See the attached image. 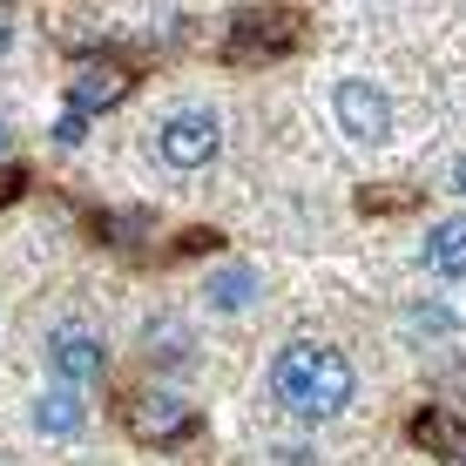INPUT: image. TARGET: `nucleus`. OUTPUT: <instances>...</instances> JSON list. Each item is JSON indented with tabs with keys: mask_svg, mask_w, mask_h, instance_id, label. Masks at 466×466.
<instances>
[{
	"mask_svg": "<svg viewBox=\"0 0 466 466\" xmlns=\"http://www.w3.org/2000/svg\"><path fill=\"white\" fill-rule=\"evenodd\" d=\"M270 399L304 426L339 420V412L359 406V365H351L331 339H291L278 359H270Z\"/></svg>",
	"mask_w": 466,
	"mask_h": 466,
	"instance_id": "obj_1",
	"label": "nucleus"
},
{
	"mask_svg": "<svg viewBox=\"0 0 466 466\" xmlns=\"http://www.w3.org/2000/svg\"><path fill=\"white\" fill-rule=\"evenodd\" d=\"M149 149H156V163L176 169V176L210 169V163H217V149H223V122H217V108H197V102L169 108V116L156 122Z\"/></svg>",
	"mask_w": 466,
	"mask_h": 466,
	"instance_id": "obj_2",
	"label": "nucleus"
},
{
	"mask_svg": "<svg viewBox=\"0 0 466 466\" xmlns=\"http://www.w3.org/2000/svg\"><path fill=\"white\" fill-rule=\"evenodd\" d=\"M41 359H47V379L68 385V392H95L108 379V339L95 325H82V318H61L41 339Z\"/></svg>",
	"mask_w": 466,
	"mask_h": 466,
	"instance_id": "obj_3",
	"label": "nucleus"
},
{
	"mask_svg": "<svg viewBox=\"0 0 466 466\" xmlns=\"http://www.w3.org/2000/svg\"><path fill=\"white\" fill-rule=\"evenodd\" d=\"M331 116H339V136L359 142V149H379L385 136H392V95H385L372 75H345L339 88H331Z\"/></svg>",
	"mask_w": 466,
	"mask_h": 466,
	"instance_id": "obj_4",
	"label": "nucleus"
},
{
	"mask_svg": "<svg viewBox=\"0 0 466 466\" xmlns=\"http://www.w3.org/2000/svg\"><path fill=\"white\" fill-rule=\"evenodd\" d=\"M27 426H35V440H55V446L82 440L88 432V392H68V385L47 379L41 392L27 399Z\"/></svg>",
	"mask_w": 466,
	"mask_h": 466,
	"instance_id": "obj_5",
	"label": "nucleus"
},
{
	"mask_svg": "<svg viewBox=\"0 0 466 466\" xmlns=\"http://www.w3.org/2000/svg\"><path fill=\"white\" fill-rule=\"evenodd\" d=\"M420 270H426V278H446V284L466 278V210L426 223V237H420Z\"/></svg>",
	"mask_w": 466,
	"mask_h": 466,
	"instance_id": "obj_6",
	"label": "nucleus"
},
{
	"mask_svg": "<svg viewBox=\"0 0 466 466\" xmlns=\"http://www.w3.org/2000/svg\"><path fill=\"white\" fill-rule=\"evenodd\" d=\"M399 325H406V339L426 345V351H453L466 339L460 311H453V304H440V298H412L406 311H399Z\"/></svg>",
	"mask_w": 466,
	"mask_h": 466,
	"instance_id": "obj_7",
	"label": "nucleus"
},
{
	"mask_svg": "<svg viewBox=\"0 0 466 466\" xmlns=\"http://www.w3.org/2000/svg\"><path fill=\"white\" fill-rule=\"evenodd\" d=\"M264 298V270L257 264H217L210 278H203V304H210V311H250V304Z\"/></svg>",
	"mask_w": 466,
	"mask_h": 466,
	"instance_id": "obj_8",
	"label": "nucleus"
},
{
	"mask_svg": "<svg viewBox=\"0 0 466 466\" xmlns=\"http://www.w3.org/2000/svg\"><path fill=\"white\" fill-rule=\"evenodd\" d=\"M136 426H142V440H169V432L189 426V399L169 392V385H156V392L136 399Z\"/></svg>",
	"mask_w": 466,
	"mask_h": 466,
	"instance_id": "obj_9",
	"label": "nucleus"
},
{
	"mask_svg": "<svg viewBox=\"0 0 466 466\" xmlns=\"http://www.w3.org/2000/svg\"><path fill=\"white\" fill-rule=\"evenodd\" d=\"M116 95H122V68H108V61H88V68L75 75L68 102H75V116H102Z\"/></svg>",
	"mask_w": 466,
	"mask_h": 466,
	"instance_id": "obj_10",
	"label": "nucleus"
},
{
	"mask_svg": "<svg viewBox=\"0 0 466 466\" xmlns=\"http://www.w3.org/2000/svg\"><path fill=\"white\" fill-rule=\"evenodd\" d=\"M446 189H453V197L466 203V156H453V169H446Z\"/></svg>",
	"mask_w": 466,
	"mask_h": 466,
	"instance_id": "obj_11",
	"label": "nucleus"
},
{
	"mask_svg": "<svg viewBox=\"0 0 466 466\" xmlns=\"http://www.w3.org/2000/svg\"><path fill=\"white\" fill-rule=\"evenodd\" d=\"M0 55H14V14L0 7Z\"/></svg>",
	"mask_w": 466,
	"mask_h": 466,
	"instance_id": "obj_12",
	"label": "nucleus"
},
{
	"mask_svg": "<svg viewBox=\"0 0 466 466\" xmlns=\"http://www.w3.org/2000/svg\"><path fill=\"white\" fill-rule=\"evenodd\" d=\"M14 149V136H7V122H0V156H7Z\"/></svg>",
	"mask_w": 466,
	"mask_h": 466,
	"instance_id": "obj_13",
	"label": "nucleus"
},
{
	"mask_svg": "<svg viewBox=\"0 0 466 466\" xmlns=\"http://www.w3.org/2000/svg\"><path fill=\"white\" fill-rule=\"evenodd\" d=\"M0 466H7V453H0Z\"/></svg>",
	"mask_w": 466,
	"mask_h": 466,
	"instance_id": "obj_14",
	"label": "nucleus"
}]
</instances>
